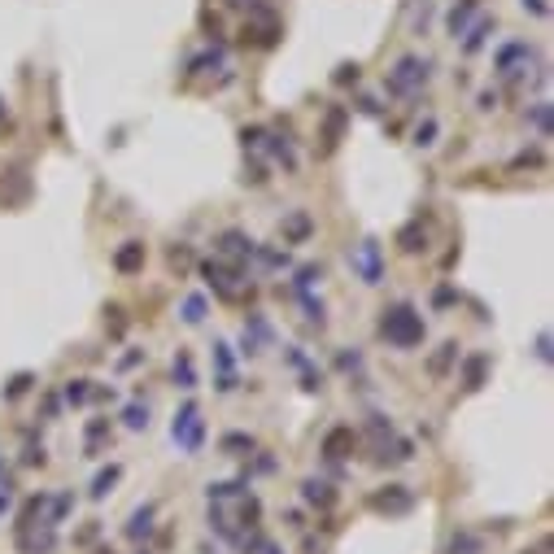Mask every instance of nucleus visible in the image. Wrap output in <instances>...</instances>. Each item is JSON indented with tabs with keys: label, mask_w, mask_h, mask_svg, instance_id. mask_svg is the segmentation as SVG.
<instances>
[{
	"label": "nucleus",
	"mask_w": 554,
	"mask_h": 554,
	"mask_svg": "<svg viewBox=\"0 0 554 554\" xmlns=\"http://www.w3.org/2000/svg\"><path fill=\"white\" fill-rule=\"evenodd\" d=\"M127 423H131V428H144V423H149V410L131 406V410H127Z\"/></svg>",
	"instance_id": "18"
},
{
	"label": "nucleus",
	"mask_w": 554,
	"mask_h": 554,
	"mask_svg": "<svg viewBox=\"0 0 554 554\" xmlns=\"http://www.w3.org/2000/svg\"><path fill=\"white\" fill-rule=\"evenodd\" d=\"M66 397H70V402H84V397H88V380H75L66 388Z\"/></svg>",
	"instance_id": "17"
},
{
	"label": "nucleus",
	"mask_w": 554,
	"mask_h": 554,
	"mask_svg": "<svg viewBox=\"0 0 554 554\" xmlns=\"http://www.w3.org/2000/svg\"><path fill=\"white\" fill-rule=\"evenodd\" d=\"M353 441V432L349 428H336V432H327V441H323V454L327 458H345V445Z\"/></svg>",
	"instance_id": "8"
},
{
	"label": "nucleus",
	"mask_w": 554,
	"mask_h": 554,
	"mask_svg": "<svg viewBox=\"0 0 554 554\" xmlns=\"http://www.w3.org/2000/svg\"><path fill=\"white\" fill-rule=\"evenodd\" d=\"M480 371H485V358H471V362H467V388L480 384Z\"/></svg>",
	"instance_id": "16"
},
{
	"label": "nucleus",
	"mask_w": 554,
	"mask_h": 554,
	"mask_svg": "<svg viewBox=\"0 0 554 554\" xmlns=\"http://www.w3.org/2000/svg\"><path fill=\"white\" fill-rule=\"evenodd\" d=\"M175 441L184 445V450H197L201 445V437H205V423H201V410H197V402H188L179 415H175Z\"/></svg>",
	"instance_id": "2"
},
{
	"label": "nucleus",
	"mask_w": 554,
	"mask_h": 554,
	"mask_svg": "<svg viewBox=\"0 0 554 554\" xmlns=\"http://www.w3.org/2000/svg\"><path fill=\"white\" fill-rule=\"evenodd\" d=\"M353 270H362V284H380V244L367 240L353 253Z\"/></svg>",
	"instance_id": "3"
},
{
	"label": "nucleus",
	"mask_w": 554,
	"mask_h": 554,
	"mask_svg": "<svg viewBox=\"0 0 554 554\" xmlns=\"http://www.w3.org/2000/svg\"><path fill=\"white\" fill-rule=\"evenodd\" d=\"M432 136H437V123H423V127H419V140H415V144H432Z\"/></svg>",
	"instance_id": "19"
},
{
	"label": "nucleus",
	"mask_w": 554,
	"mask_h": 554,
	"mask_svg": "<svg viewBox=\"0 0 554 554\" xmlns=\"http://www.w3.org/2000/svg\"><path fill=\"white\" fill-rule=\"evenodd\" d=\"M450 554H480V541L471 537V533H458V537L450 541Z\"/></svg>",
	"instance_id": "11"
},
{
	"label": "nucleus",
	"mask_w": 554,
	"mask_h": 554,
	"mask_svg": "<svg viewBox=\"0 0 554 554\" xmlns=\"http://www.w3.org/2000/svg\"><path fill=\"white\" fill-rule=\"evenodd\" d=\"M223 445H227V450H253V441H249V437H227Z\"/></svg>",
	"instance_id": "20"
},
{
	"label": "nucleus",
	"mask_w": 554,
	"mask_h": 554,
	"mask_svg": "<svg viewBox=\"0 0 554 554\" xmlns=\"http://www.w3.org/2000/svg\"><path fill=\"white\" fill-rule=\"evenodd\" d=\"M201 275L210 279V288H214L218 297H227V301L236 297V288H231V275H227V270H223V266H214V262H205V266H201Z\"/></svg>",
	"instance_id": "6"
},
{
	"label": "nucleus",
	"mask_w": 554,
	"mask_h": 554,
	"mask_svg": "<svg viewBox=\"0 0 554 554\" xmlns=\"http://www.w3.org/2000/svg\"><path fill=\"white\" fill-rule=\"evenodd\" d=\"M184 319H188V323H201V319H205V301H201V297H188Z\"/></svg>",
	"instance_id": "13"
},
{
	"label": "nucleus",
	"mask_w": 554,
	"mask_h": 554,
	"mask_svg": "<svg viewBox=\"0 0 554 554\" xmlns=\"http://www.w3.org/2000/svg\"><path fill=\"white\" fill-rule=\"evenodd\" d=\"M149 520H153V506L136 511V520H131V528H127V533H131V537H144V533H149Z\"/></svg>",
	"instance_id": "12"
},
{
	"label": "nucleus",
	"mask_w": 554,
	"mask_h": 554,
	"mask_svg": "<svg viewBox=\"0 0 554 554\" xmlns=\"http://www.w3.org/2000/svg\"><path fill=\"white\" fill-rule=\"evenodd\" d=\"M380 332H384V340L410 349V345H419V340H423V319L410 310V305H393V310H384Z\"/></svg>",
	"instance_id": "1"
},
{
	"label": "nucleus",
	"mask_w": 554,
	"mask_h": 554,
	"mask_svg": "<svg viewBox=\"0 0 554 554\" xmlns=\"http://www.w3.org/2000/svg\"><path fill=\"white\" fill-rule=\"evenodd\" d=\"M175 380H179V388H197V371H192V358H188V353L175 358Z\"/></svg>",
	"instance_id": "9"
},
{
	"label": "nucleus",
	"mask_w": 554,
	"mask_h": 554,
	"mask_svg": "<svg viewBox=\"0 0 554 554\" xmlns=\"http://www.w3.org/2000/svg\"><path fill=\"white\" fill-rule=\"evenodd\" d=\"M114 266L123 270V275H131V270H140L144 266V244H136V240H127L123 249L114 253Z\"/></svg>",
	"instance_id": "5"
},
{
	"label": "nucleus",
	"mask_w": 554,
	"mask_h": 554,
	"mask_svg": "<svg viewBox=\"0 0 554 554\" xmlns=\"http://www.w3.org/2000/svg\"><path fill=\"white\" fill-rule=\"evenodd\" d=\"M118 480V467H110V471H101L97 476V489H92V498H105V493H110V485Z\"/></svg>",
	"instance_id": "15"
},
{
	"label": "nucleus",
	"mask_w": 554,
	"mask_h": 554,
	"mask_svg": "<svg viewBox=\"0 0 554 554\" xmlns=\"http://www.w3.org/2000/svg\"><path fill=\"white\" fill-rule=\"evenodd\" d=\"M419 79H428V66H419V62H402L388 88H393V92H410V88L419 84Z\"/></svg>",
	"instance_id": "4"
},
{
	"label": "nucleus",
	"mask_w": 554,
	"mask_h": 554,
	"mask_svg": "<svg viewBox=\"0 0 554 554\" xmlns=\"http://www.w3.org/2000/svg\"><path fill=\"white\" fill-rule=\"evenodd\" d=\"M305 498L319 502V506H327V502H332V489H327L323 480H305Z\"/></svg>",
	"instance_id": "10"
},
{
	"label": "nucleus",
	"mask_w": 554,
	"mask_h": 554,
	"mask_svg": "<svg viewBox=\"0 0 554 554\" xmlns=\"http://www.w3.org/2000/svg\"><path fill=\"white\" fill-rule=\"evenodd\" d=\"M375 511H406L410 506V493H402V485H393V493H380V498H371Z\"/></svg>",
	"instance_id": "7"
},
{
	"label": "nucleus",
	"mask_w": 554,
	"mask_h": 554,
	"mask_svg": "<svg viewBox=\"0 0 554 554\" xmlns=\"http://www.w3.org/2000/svg\"><path fill=\"white\" fill-rule=\"evenodd\" d=\"M223 253H249V244H244V236H236V231H227V236H223Z\"/></svg>",
	"instance_id": "14"
},
{
	"label": "nucleus",
	"mask_w": 554,
	"mask_h": 554,
	"mask_svg": "<svg viewBox=\"0 0 554 554\" xmlns=\"http://www.w3.org/2000/svg\"><path fill=\"white\" fill-rule=\"evenodd\" d=\"M27 384H31V375H18L14 384H9V397H18V393H27Z\"/></svg>",
	"instance_id": "21"
}]
</instances>
